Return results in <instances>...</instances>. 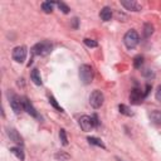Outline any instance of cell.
<instances>
[{
	"label": "cell",
	"instance_id": "obj_25",
	"mask_svg": "<svg viewBox=\"0 0 161 161\" xmlns=\"http://www.w3.org/2000/svg\"><path fill=\"white\" fill-rule=\"evenodd\" d=\"M155 97H156V99L161 103V84L157 87V89H156V93H155Z\"/></svg>",
	"mask_w": 161,
	"mask_h": 161
},
{
	"label": "cell",
	"instance_id": "obj_7",
	"mask_svg": "<svg viewBox=\"0 0 161 161\" xmlns=\"http://www.w3.org/2000/svg\"><path fill=\"white\" fill-rule=\"evenodd\" d=\"M78 123H79V126H80V128L84 131V132H89L93 127H94V123H93V119H92V117H89V116H82L79 119H78Z\"/></svg>",
	"mask_w": 161,
	"mask_h": 161
},
{
	"label": "cell",
	"instance_id": "obj_22",
	"mask_svg": "<svg viewBox=\"0 0 161 161\" xmlns=\"http://www.w3.org/2000/svg\"><path fill=\"white\" fill-rule=\"evenodd\" d=\"M83 42H84V44H86L87 47H89V48H96V47L98 45V43H97L96 40H93V39H88V38H86Z\"/></svg>",
	"mask_w": 161,
	"mask_h": 161
},
{
	"label": "cell",
	"instance_id": "obj_20",
	"mask_svg": "<svg viewBox=\"0 0 161 161\" xmlns=\"http://www.w3.org/2000/svg\"><path fill=\"white\" fill-rule=\"evenodd\" d=\"M59 138H60L63 146H67L68 145V138H67V133H65V130L64 128H60L59 130Z\"/></svg>",
	"mask_w": 161,
	"mask_h": 161
},
{
	"label": "cell",
	"instance_id": "obj_12",
	"mask_svg": "<svg viewBox=\"0 0 161 161\" xmlns=\"http://www.w3.org/2000/svg\"><path fill=\"white\" fill-rule=\"evenodd\" d=\"M99 16H101V19H102L103 21H109L111 18H112V10H111V8L104 6V8L99 11Z\"/></svg>",
	"mask_w": 161,
	"mask_h": 161
},
{
	"label": "cell",
	"instance_id": "obj_15",
	"mask_svg": "<svg viewBox=\"0 0 161 161\" xmlns=\"http://www.w3.org/2000/svg\"><path fill=\"white\" fill-rule=\"evenodd\" d=\"M10 152H11L13 155H15V156H16L19 160H21V161L25 158L24 152H23V150H21L20 147H11V148H10Z\"/></svg>",
	"mask_w": 161,
	"mask_h": 161
},
{
	"label": "cell",
	"instance_id": "obj_3",
	"mask_svg": "<svg viewBox=\"0 0 161 161\" xmlns=\"http://www.w3.org/2000/svg\"><path fill=\"white\" fill-rule=\"evenodd\" d=\"M52 49H53V45H52L49 42L44 40V42L36 43V44L31 48V52H33V54L44 57V55H48V54L52 52Z\"/></svg>",
	"mask_w": 161,
	"mask_h": 161
},
{
	"label": "cell",
	"instance_id": "obj_13",
	"mask_svg": "<svg viewBox=\"0 0 161 161\" xmlns=\"http://www.w3.org/2000/svg\"><path fill=\"white\" fill-rule=\"evenodd\" d=\"M30 79L33 80L34 84L36 86H42V77H40V73L36 68H34L31 72H30Z\"/></svg>",
	"mask_w": 161,
	"mask_h": 161
},
{
	"label": "cell",
	"instance_id": "obj_17",
	"mask_svg": "<svg viewBox=\"0 0 161 161\" xmlns=\"http://www.w3.org/2000/svg\"><path fill=\"white\" fill-rule=\"evenodd\" d=\"M88 140V142L91 143V145H94V146H98V147H102V148H106V146H104V143L99 140V138H97V137H88L87 138Z\"/></svg>",
	"mask_w": 161,
	"mask_h": 161
},
{
	"label": "cell",
	"instance_id": "obj_9",
	"mask_svg": "<svg viewBox=\"0 0 161 161\" xmlns=\"http://www.w3.org/2000/svg\"><path fill=\"white\" fill-rule=\"evenodd\" d=\"M121 5L125 6L127 10H131V11H140L141 10V4L135 1V0H122Z\"/></svg>",
	"mask_w": 161,
	"mask_h": 161
},
{
	"label": "cell",
	"instance_id": "obj_1",
	"mask_svg": "<svg viewBox=\"0 0 161 161\" xmlns=\"http://www.w3.org/2000/svg\"><path fill=\"white\" fill-rule=\"evenodd\" d=\"M138 42H140L138 33H137L136 30H133V29L128 30V31L125 34V36H123V43H125V45H126L127 49H133V48H136L137 44H138Z\"/></svg>",
	"mask_w": 161,
	"mask_h": 161
},
{
	"label": "cell",
	"instance_id": "obj_23",
	"mask_svg": "<svg viewBox=\"0 0 161 161\" xmlns=\"http://www.w3.org/2000/svg\"><path fill=\"white\" fill-rule=\"evenodd\" d=\"M49 102H50V104H52V106H53L55 109H58V111H60V112L63 111V109H62V107H60V106L57 103V101H55V98H54L53 96H50V97H49Z\"/></svg>",
	"mask_w": 161,
	"mask_h": 161
},
{
	"label": "cell",
	"instance_id": "obj_11",
	"mask_svg": "<svg viewBox=\"0 0 161 161\" xmlns=\"http://www.w3.org/2000/svg\"><path fill=\"white\" fill-rule=\"evenodd\" d=\"M130 99H131V102L132 103H135V104H138L140 102H142L141 99H142V94H141V92L138 91V89H132L131 91V94H130Z\"/></svg>",
	"mask_w": 161,
	"mask_h": 161
},
{
	"label": "cell",
	"instance_id": "obj_24",
	"mask_svg": "<svg viewBox=\"0 0 161 161\" xmlns=\"http://www.w3.org/2000/svg\"><path fill=\"white\" fill-rule=\"evenodd\" d=\"M57 5H58V8H59L64 14H68V13H69V8H68L64 3H57Z\"/></svg>",
	"mask_w": 161,
	"mask_h": 161
},
{
	"label": "cell",
	"instance_id": "obj_21",
	"mask_svg": "<svg viewBox=\"0 0 161 161\" xmlns=\"http://www.w3.org/2000/svg\"><path fill=\"white\" fill-rule=\"evenodd\" d=\"M142 63H143V57L142 55H136L133 58V67L135 68H141Z\"/></svg>",
	"mask_w": 161,
	"mask_h": 161
},
{
	"label": "cell",
	"instance_id": "obj_10",
	"mask_svg": "<svg viewBox=\"0 0 161 161\" xmlns=\"http://www.w3.org/2000/svg\"><path fill=\"white\" fill-rule=\"evenodd\" d=\"M21 101H23L24 111H26V112H28L30 116H33V117H38V113H36V111H35L34 106L31 104V102H30L26 97H23V98H21Z\"/></svg>",
	"mask_w": 161,
	"mask_h": 161
},
{
	"label": "cell",
	"instance_id": "obj_6",
	"mask_svg": "<svg viewBox=\"0 0 161 161\" xmlns=\"http://www.w3.org/2000/svg\"><path fill=\"white\" fill-rule=\"evenodd\" d=\"M11 57L15 62L18 63H23L26 58V48L24 45H19V47H15L13 49V53H11Z\"/></svg>",
	"mask_w": 161,
	"mask_h": 161
},
{
	"label": "cell",
	"instance_id": "obj_5",
	"mask_svg": "<svg viewBox=\"0 0 161 161\" xmlns=\"http://www.w3.org/2000/svg\"><path fill=\"white\" fill-rule=\"evenodd\" d=\"M9 103H10V107L11 109L19 114L21 111H24V107H23V101L20 97H18L16 94L14 93H9Z\"/></svg>",
	"mask_w": 161,
	"mask_h": 161
},
{
	"label": "cell",
	"instance_id": "obj_26",
	"mask_svg": "<svg viewBox=\"0 0 161 161\" xmlns=\"http://www.w3.org/2000/svg\"><path fill=\"white\" fill-rule=\"evenodd\" d=\"M143 75H145V77H148V78H150V77H153V72H152L151 69H145V70H143Z\"/></svg>",
	"mask_w": 161,
	"mask_h": 161
},
{
	"label": "cell",
	"instance_id": "obj_28",
	"mask_svg": "<svg viewBox=\"0 0 161 161\" xmlns=\"http://www.w3.org/2000/svg\"><path fill=\"white\" fill-rule=\"evenodd\" d=\"M92 119H93L94 127H96V126H98V118H97V116H96V114H93V116H92Z\"/></svg>",
	"mask_w": 161,
	"mask_h": 161
},
{
	"label": "cell",
	"instance_id": "obj_18",
	"mask_svg": "<svg viewBox=\"0 0 161 161\" xmlns=\"http://www.w3.org/2000/svg\"><path fill=\"white\" fill-rule=\"evenodd\" d=\"M42 10H43L44 13H47V14H50V13L53 11V3H50V1H44V3H42Z\"/></svg>",
	"mask_w": 161,
	"mask_h": 161
},
{
	"label": "cell",
	"instance_id": "obj_14",
	"mask_svg": "<svg viewBox=\"0 0 161 161\" xmlns=\"http://www.w3.org/2000/svg\"><path fill=\"white\" fill-rule=\"evenodd\" d=\"M150 119L155 125H161V111H152L150 113Z\"/></svg>",
	"mask_w": 161,
	"mask_h": 161
},
{
	"label": "cell",
	"instance_id": "obj_19",
	"mask_svg": "<svg viewBox=\"0 0 161 161\" xmlns=\"http://www.w3.org/2000/svg\"><path fill=\"white\" fill-rule=\"evenodd\" d=\"M118 111L122 113V114H125V116H132L133 113L131 112V109L126 106V104H119L118 106Z\"/></svg>",
	"mask_w": 161,
	"mask_h": 161
},
{
	"label": "cell",
	"instance_id": "obj_16",
	"mask_svg": "<svg viewBox=\"0 0 161 161\" xmlns=\"http://www.w3.org/2000/svg\"><path fill=\"white\" fill-rule=\"evenodd\" d=\"M152 33H153V26L150 23H146L143 25V36L145 38H148V36H151Z\"/></svg>",
	"mask_w": 161,
	"mask_h": 161
},
{
	"label": "cell",
	"instance_id": "obj_27",
	"mask_svg": "<svg viewBox=\"0 0 161 161\" xmlns=\"http://www.w3.org/2000/svg\"><path fill=\"white\" fill-rule=\"evenodd\" d=\"M55 157H57V158H60V160H63V158H64V160H67L69 156H68V155H65V153H57V155H55Z\"/></svg>",
	"mask_w": 161,
	"mask_h": 161
},
{
	"label": "cell",
	"instance_id": "obj_2",
	"mask_svg": "<svg viewBox=\"0 0 161 161\" xmlns=\"http://www.w3.org/2000/svg\"><path fill=\"white\" fill-rule=\"evenodd\" d=\"M79 78L83 84H91L93 80V68L89 64H82L79 67Z\"/></svg>",
	"mask_w": 161,
	"mask_h": 161
},
{
	"label": "cell",
	"instance_id": "obj_4",
	"mask_svg": "<svg viewBox=\"0 0 161 161\" xmlns=\"http://www.w3.org/2000/svg\"><path fill=\"white\" fill-rule=\"evenodd\" d=\"M103 102H104V96H103V93H102L101 91H98V89H94V91L91 93V96H89V104H91L94 109H97V108L102 107Z\"/></svg>",
	"mask_w": 161,
	"mask_h": 161
},
{
	"label": "cell",
	"instance_id": "obj_8",
	"mask_svg": "<svg viewBox=\"0 0 161 161\" xmlns=\"http://www.w3.org/2000/svg\"><path fill=\"white\" fill-rule=\"evenodd\" d=\"M6 135H8V137L10 138V141L15 142V143L19 145V146L23 145V138H21V136L19 135V132H18L15 128H13V127H6Z\"/></svg>",
	"mask_w": 161,
	"mask_h": 161
}]
</instances>
